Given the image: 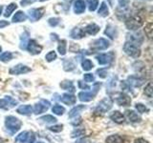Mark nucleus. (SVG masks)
<instances>
[{
    "label": "nucleus",
    "mask_w": 153,
    "mask_h": 143,
    "mask_svg": "<svg viewBox=\"0 0 153 143\" xmlns=\"http://www.w3.org/2000/svg\"><path fill=\"white\" fill-rule=\"evenodd\" d=\"M5 125H6L8 130L11 132V133H16V132L20 130L22 123L17 117L9 116L5 118Z\"/></svg>",
    "instance_id": "obj_1"
},
{
    "label": "nucleus",
    "mask_w": 153,
    "mask_h": 143,
    "mask_svg": "<svg viewBox=\"0 0 153 143\" xmlns=\"http://www.w3.org/2000/svg\"><path fill=\"white\" fill-rule=\"evenodd\" d=\"M143 24V20L141 16L139 15H132L128 17L126 21V26L128 30L136 31L138 29H140Z\"/></svg>",
    "instance_id": "obj_2"
},
{
    "label": "nucleus",
    "mask_w": 153,
    "mask_h": 143,
    "mask_svg": "<svg viewBox=\"0 0 153 143\" xmlns=\"http://www.w3.org/2000/svg\"><path fill=\"white\" fill-rule=\"evenodd\" d=\"M100 86H102V83H100V82H97V83L94 84L92 92H90V93L80 92L79 94V100H80V101H83V102L91 101V100H92L95 97V95L97 94V93L99 92Z\"/></svg>",
    "instance_id": "obj_3"
},
{
    "label": "nucleus",
    "mask_w": 153,
    "mask_h": 143,
    "mask_svg": "<svg viewBox=\"0 0 153 143\" xmlns=\"http://www.w3.org/2000/svg\"><path fill=\"white\" fill-rule=\"evenodd\" d=\"M113 106V100L110 97H105L102 101H100L97 107L95 109V113L97 114H104L108 112Z\"/></svg>",
    "instance_id": "obj_4"
},
{
    "label": "nucleus",
    "mask_w": 153,
    "mask_h": 143,
    "mask_svg": "<svg viewBox=\"0 0 153 143\" xmlns=\"http://www.w3.org/2000/svg\"><path fill=\"white\" fill-rule=\"evenodd\" d=\"M123 51L124 52L131 57H134V58H137V57L140 56L141 55V50L138 46L132 44L130 42H126V44L123 45Z\"/></svg>",
    "instance_id": "obj_5"
},
{
    "label": "nucleus",
    "mask_w": 153,
    "mask_h": 143,
    "mask_svg": "<svg viewBox=\"0 0 153 143\" xmlns=\"http://www.w3.org/2000/svg\"><path fill=\"white\" fill-rule=\"evenodd\" d=\"M36 140L35 133L32 132H22L16 137V142L20 143H33Z\"/></svg>",
    "instance_id": "obj_6"
},
{
    "label": "nucleus",
    "mask_w": 153,
    "mask_h": 143,
    "mask_svg": "<svg viewBox=\"0 0 153 143\" xmlns=\"http://www.w3.org/2000/svg\"><path fill=\"white\" fill-rule=\"evenodd\" d=\"M126 39L127 42H130L132 44L140 47L143 42V36L140 32H133L130 33V35H127Z\"/></svg>",
    "instance_id": "obj_7"
},
{
    "label": "nucleus",
    "mask_w": 153,
    "mask_h": 143,
    "mask_svg": "<svg viewBox=\"0 0 153 143\" xmlns=\"http://www.w3.org/2000/svg\"><path fill=\"white\" fill-rule=\"evenodd\" d=\"M29 72H31V69L29 68V67L23 65V64H17L16 66L12 67L9 71V73H10V74L18 75V74H23L29 73Z\"/></svg>",
    "instance_id": "obj_8"
},
{
    "label": "nucleus",
    "mask_w": 153,
    "mask_h": 143,
    "mask_svg": "<svg viewBox=\"0 0 153 143\" xmlns=\"http://www.w3.org/2000/svg\"><path fill=\"white\" fill-rule=\"evenodd\" d=\"M49 107H50V102L48 101V100L42 99L39 102L35 105V109H33V111H35L36 114H40L45 113L47 110L49 109Z\"/></svg>",
    "instance_id": "obj_9"
},
{
    "label": "nucleus",
    "mask_w": 153,
    "mask_h": 143,
    "mask_svg": "<svg viewBox=\"0 0 153 143\" xmlns=\"http://www.w3.org/2000/svg\"><path fill=\"white\" fill-rule=\"evenodd\" d=\"M109 46H110V42L107 39H105V38H99V39L95 40L93 42V45H92V47L97 51L106 50Z\"/></svg>",
    "instance_id": "obj_10"
},
{
    "label": "nucleus",
    "mask_w": 153,
    "mask_h": 143,
    "mask_svg": "<svg viewBox=\"0 0 153 143\" xmlns=\"http://www.w3.org/2000/svg\"><path fill=\"white\" fill-rule=\"evenodd\" d=\"M26 49L29 51V52L32 55H38L42 51V47L38 45L35 40H29L27 43Z\"/></svg>",
    "instance_id": "obj_11"
},
{
    "label": "nucleus",
    "mask_w": 153,
    "mask_h": 143,
    "mask_svg": "<svg viewBox=\"0 0 153 143\" xmlns=\"http://www.w3.org/2000/svg\"><path fill=\"white\" fill-rule=\"evenodd\" d=\"M43 13H44V9H32L29 11V18H30V20L35 22V21H37L38 19H40L43 15Z\"/></svg>",
    "instance_id": "obj_12"
},
{
    "label": "nucleus",
    "mask_w": 153,
    "mask_h": 143,
    "mask_svg": "<svg viewBox=\"0 0 153 143\" xmlns=\"http://www.w3.org/2000/svg\"><path fill=\"white\" fill-rule=\"evenodd\" d=\"M116 103L120 106H123V107H126L129 106L131 103V98L129 97V95H127L126 94H119V95L116 98Z\"/></svg>",
    "instance_id": "obj_13"
},
{
    "label": "nucleus",
    "mask_w": 153,
    "mask_h": 143,
    "mask_svg": "<svg viewBox=\"0 0 153 143\" xmlns=\"http://www.w3.org/2000/svg\"><path fill=\"white\" fill-rule=\"evenodd\" d=\"M126 82L128 83V85L130 86V87H140V86L143 83V79L141 78L140 76L138 75H130L128 76L127 80H126Z\"/></svg>",
    "instance_id": "obj_14"
},
{
    "label": "nucleus",
    "mask_w": 153,
    "mask_h": 143,
    "mask_svg": "<svg viewBox=\"0 0 153 143\" xmlns=\"http://www.w3.org/2000/svg\"><path fill=\"white\" fill-rule=\"evenodd\" d=\"M60 101L66 105H74L76 101V97L71 94H63L60 97Z\"/></svg>",
    "instance_id": "obj_15"
},
{
    "label": "nucleus",
    "mask_w": 153,
    "mask_h": 143,
    "mask_svg": "<svg viewBox=\"0 0 153 143\" xmlns=\"http://www.w3.org/2000/svg\"><path fill=\"white\" fill-rule=\"evenodd\" d=\"M109 117H110V119H111V120H113L114 122H116L118 124H121V123H123L124 122V116H123V114L121 112H119V111H114V112H112L111 114H110Z\"/></svg>",
    "instance_id": "obj_16"
},
{
    "label": "nucleus",
    "mask_w": 153,
    "mask_h": 143,
    "mask_svg": "<svg viewBox=\"0 0 153 143\" xmlns=\"http://www.w3.org/2000/svg\"><path fill=\"white\" fill-rule=\"evenodd\" d=\"M112 54H109V55H106V54H102V55H99L96 56V59L98 60L99 64L100 65H106V64H109L110 62L112 60V57H110Z\"/></svg>",
    "instance_id": "obj_17"
},
{
    "label": "nucleus",
    "mask_w": 153,
    "mask_h": 143,
    "mask_svg": "<svg viewBox=\"0 0 153 143\" xmlns=\"http://www.w3.org/2000/svg\"><path fill=\"white\" fill-rule=\"evenodd\" d=\"M85 2L83 0H76L74 3V12L76 14H80L85 11Z\"/></svg>",
    "instance_id": "obj_18"
},
{
    "label": "nucleus",
    "mask_w": 153,
    "mask_h": 143,
    "mask_svg": "<svg viewBox=\"0 0 153 143\" xmlns=\"http://www.w3.org/2000/svg\"><path fill=\"white\" fill-rule=\"evenodd\" d=\"M126 116L128 117V119L130 120L131 122H134V123H136V122H140L141 121V116H139V114L137 113H135L134 111H132V110H127V111L126 112Z\"/></svg>",
    "instance_id": "obj_19"
},
{
    "label": "nucleus",
    "mask_w": 153,
    "mask_h": 143,
    "mask_svg": "<svg viewBox=\"0 0 153 143\" xmlns=\"http://www.w3.org/2000/svg\"><path fill=\"white\" fill-rule=\"evenodd\" d=\"M85 36V32L80 28H75L71 32V37L74 39H80Z\"/></svg>",
    "instance_id": "obj_20"
},
{
    "label": "nucleus",
    "mask_w": 153,
    "mask_h": 143,
    "mask_svg": "<svg viewBox=\"0 0 153 143\" xmlns=\"http://www.w3.org/2000/svg\"><path fill=\"white\" fill-rule=\"evenodd\" d=\"M86 107L84 105H76V107H74L73 109L71 110L69 112V117L70 118H74V117H76V116H79V114L81 113V111H83Z\"/></svg>",
    "instance_id": "obj_21"
},
{
    "label": "nucleus",
    "mask_w": 153,
    "mask_h": 143,
    "mask_svg": "<svg viewBox=\"0 0 153 143\" xmlns=\"http://www.w3.org/2000/svg\"><path fill=\"white\" fill-rule=\"evenodd\" d=\"M85 32L91 35H95L100 32V27L98 25H96L95 23H91L85 27Z\"/></svg>",
    "instance_id": "obj_22"
},
{
    "label": "nucleus",
    "mask_w": 153,
    "mask_h": 143,
    "mask_svg": "<svg viewBox=\"0 0 153 143\" xmlns=\"http://www.w3.org/2000/svg\"><path fill=\"white\" fill-rule=\"evenodd\" d=\"M59 86L61 87V89L66 90V91H69L70 93H74L75 91H76L75 86H74L73 82H72V81H69V80L62 81Z\"/></svg>",
    "instance_id": "obj_23"
},
{
    "label": "nucleus",
    "mask_w": 153,
    "mask_h": 143,
    "mask_svg": "<svg viewBox=\"0 0 153 143\" xmlns=\"http://www.w3.org/2000/svg\"><path fill=\"white\" fill-rule=\"evenodd\" d=\"M17 113L24 116H29L33 113V107L31 105H22L17 109Z\"/></svg>",
    "instance_id": "obj_24"
},
{
    "label": "nucleus",
    "mask_w": 153,
    "mask_h": 143,
    "mask_svg": "<svg viewBox=\"0 0 153 143\" xmlns=\"http://www.w3.org/2000/svg\"><path fill=\"white\" fill-rule=\"evenodd\" d=\"M27 19V15L23 12L18 11L13 17V22L14 23H18V22H23Z\"/></svg>",
    "instance_id": "obj_25"
},
{
    "label": "nucleus",
    "mask_w": 153,
    "mask_h": 143,
    "mask_svg": "<svg viewBox=\"0 0 153 143\" xmlns=\"http://www.w3.org/2000/svg\"><path fill=\"white\" fill-rule=\"evenodd\" d=\"M104 33L107 35V36H109L111 39H114V38H116L117 36V30H116V28L113 27L112 25H107Z\"/></svg>",
    "instance_id": "obj_26"
},
{
    "label": "nucleus",
    "mask_w": 153,
    "mask_h": 143,
    "mask_svg": "<svg viewBox=\"0 0 153 143\" xmlns=\"http://www.w3.org/2000/svg\"><path fill=\"white\" fill-rule=\"evenodd\" d=\"M105 141H106V143H123V137L118 135H113L108 136Z\"/></svg>",
    "instance_id": "obj_27"
},
{
    "label": "nucleus",
    "mask_w": 153,
    "mask_h": 143,
    "mask_svg": "<svg viewBox=\"0 0 153 143\" xmlns=\"http://www.w3.org/2000/svg\"><path fill=\"white\" fill-rule=\"evenodd\" d=\"M99 14L100 16H107L108 14H109V11H108V7H107V5L105 2H102V4H100V9H99Z\"/></svg>",
    "instance_id": "obj_28"
},
{
    "label": "nucleus",
    "mask_w": 153,
    "mask_h": 143,
    "mask_svg": "<svg viewBox=\"0 0 153 143\" xmlns=\"http://www.w3.org/2000/svg\"><path fill=\"white\" fill-rule=\"evenodd\" d=\"M63 68L66 72H71L76 68L75 63L72 60H64L63 62Z\"/></svg>",
    "instance_id": "obj_29"
},
{
    "label": "nucleus",
    "mask_w": 153,
    "mask_h": 143,
    "mask_svg": "<svg viewBox=\"0 0 153 143\" xmlns=\"http://www.w3.org/2000/svg\"><path fill=\"white\" fill-rule=\"evenodd\" d=\"M17 8V5L16 4V3H11L9 5V6L6 8V12H5V13H4V16L5 17H9L11 14L13 13V11L16 10Z\"/></svg>",
    "instance_id": "obj_30"
},
{
    "label": "nucleus",
    "mask_w": 153,
    "mask_h": 143,
    "mask_svg": "<svg viewBox=\"0 0 153 143\" xmlns=\"http://www.w3.org/2000/svg\"><path fill=\"white\" fill-rule=\"evenodd\" d=\"M52 112L55 114H57V116H62L65 113V108L60 106V105H55L54 107L52 108Z\"/></svg>",
    "instance_id": "obj_31"
},
{
    "label": "nucleus",
    "mask_w": 153,
    "mask_h": 143,
    "mask_svg": "<svg viewBox=\"0 0 153 143\" xmlns=\"http://www.w3.org/2000/svg\"><path fill=\"white\" fill-rule=\"evenodd\" d=\"M81 66H82V69L84 71H90L94 67L92 61L89 59H84L82 62H81Z\"/></svg>",
    "instance_id": "obj_32"
},
{
    "label": "nucleus",
    "mask_w": 153,
    "mask_h": 143,
    "mask_svg": "<svg viewBox=\"0 0 153 143\" xmlns=\"http://www.w3.org/2000/svg\"><path fill=\"white\" fill-rule=\"evenodd\" d=\"M11 59H13V55L11 52H5L0 55V60L3 62H8Z\"/></svg>",
    "instance_id": "obj_33"
},
{
    "label": "nucleus",
    "mask_w": 153,
    "mask_h": 143,
    "mask_svg": "<svg viewBox=\"0 0 153 143\" xmlns=\"http://www.w3.org/2000/svg\"><path fill=\"white\" fill-rule=\"evenodd\" d=\"M57 51L61 55H64L66 54V41L65 40H61L59 44V47H57Z\"/></svg>",
    "instance_id": "obj_34"
},
{
    "label": "nucleus",
    "mask_w": 153,
    "mask_h": 143,
    "mask_svg": "<svg viewBox=\"0 0 153 143\" xmlns=\"http://www.w3.org/2000/svg\"><path fill=\"white\" fill-rule=\"evenodd\" d=\"M39 120H42L46 123H55L56 121V118L53 116H50V114H47V116H44L39 118Z\"/></svg>",
    "instance_id": "obj_35"
},
{
    "label": "nucleus",
    "mask_w": 153,
    "mask_h": 143,
    "mask_svg": "<svg viewBox=\"0 0 153 143\" xmlns=\"http://www.w3.org/2000/svg\"><path fill=\"white\" fill-rule=\"evenodd\" d=\"M135 108L136 110L139 112V113H141V114H143V113H146V112H148V108L146 106V105H143L142 103H137L135 105Z\"/></svg>",
    "instance_id": "obj_36"
},
{
    "label": "nucleus",
    "mask_w": 153,
    "mask_h": 143,
    "mask_svg": "<svg viewBox=\"0 0 153 143\" xmlns=\"http://www.w3.org/2000/svg\"><path fill=\"white\" fill-rule=\"evenodd\" d=\"M98 5H99L98 0H88V7L91 12H94L97 9Z\"/></svg>",
    "instance_id": "obj_37"
},
{
    "label": "nucleus",
    "mask_w": 153,
    "mask_h": 143,
    "mask_svg": "<svg viewBox=\"0 0 153 143\" xmlns=\"http://www.w3.org/2000/svg\"><path fill=\"white\" fill-rule=\"evenodd\" d=\"M56 58V54L55 51H51L45 55V59L48 62H52L53 60H55Z\"/></svg>",
    "instance_id": "obj_38"
},
{
    "label": "nucleus",
    "mask_w": 153,
    "mask_h": 143,
    "mask_svg": "<svg viewBox=\"0 0 153 143\" xmlns=\"http://www.w3.org/2000/svg\"><path fill=\"white\" fill-rule=\"evenodd\" d=\"M145 94L146 95H147L148 97L151 98L152 97V94H153V90H152V84L151 83H148L147 86L145 89Z\"/></svg>",
    "instance_id": "obj_39"
},
{
    "label": "nucleus",
    "mask_w": 153,
    "mask_h": 143,
    "mask_svg": "<svg viewBox=\"0 0 153 143\" xmlns=\"http://www.w3.org/2000/svg\"><path fill=\"white\" fill-rule=\"evenodd\" d=\"M9 106L11 107L7 98L0 99V109H9Z\"/></svg>",
    "instance_id": "obj_40"
},
{
    "label": "nucleus",
    "mask_w": 153,
    "mask_h": 143,
    "mask_svg": "<svg viewBox=\"0 0 153 143\" xmlns=\"http://www.w3.org/2000/svg\"><path fill=\"white\" fill-rule=\"evenodd\" d=\"M83 133H84V130H82V129H76V130H75L73 133H72L71 136H72V137L80 136H82Z\"/></svg>",
    "instance_id": "obj_41"
},
{
    "label": "nucleus",
    "mask_w": 153,
    "mask_h": 143,
    "mask_svg": "<svg viewBox=\"0 0 153 143\" xmlns=\"http://www.w3.org/2000/svg\"><path fill=\"white\" fill-rule=\"evenodd\" d=\"M83 79H84L85 82H93V81L95 80V77L92 74H85L83 75Z\"/></svg>",
    "instance_id": "obj_42"
},
{
    "label": "nucleus",
    "mask_w": 153,
    "mask_h": 143,
    "mask_svg": "<svg viewBox=\"0 0 153 143\" xmlns=\"http://www.w3.org/2000/svg\"><path fill=\"white\" fill-rule=\"evenodd\" d=\"M97 74L100 78H105L107 76V71L105 69H99L97 71Z\"/></svg>",
    "instance_id": "obj_43"
},
{
    "label": "nucleus",
    "mask_w": 153,
    "mask_h": 143,
    "mask_svg": "<svg viewBox=\"0 0 153 143\" xmlns=\"http://www.w3.org/2000/svg\"><path fill=\"white\" fill-rule=\"evenodd\" d=\"M48 23H49L50 26L56 27L57 24L59 23V18H56V17H53V18H50L49 20H48Z\"/></svg>",
    "instance_id": "obj_44"
},
{
    "label": "nucleus",
    "mask_w": 153,
    "mask_h": 143,
    "mask_svg": "<svg viewBox=\"0 0 153 143\" xmlns=\"http://www.w3.org/2000/svg\"><path fill=\"white\" fill-rule=\"evenodd\" d=\"M62 125H55V126H51L49 127V130L52 131V132H54V133H59L62 131Z\"/></svg>",
    "instance_id": "obj_45"
},
{
    "label": "nucleus",
    "mask_w": 153,
    "mask_h": 143,
    "mask_svg": "<svg viewBox=\"0 0 153 143\" xmlns=\"http://www.w3.org/2000/svg\"><path fill=\"white\" fill-rule=\"evenodd\" d=\"M121 88L123 91H131V87L128 85V83L126 82V81H122L121 83Z\"/></svg>",
    "instance_id": "obj_46"
},
{
    "label": "nucleus",
    "mask_w": 153,
    "mask_h": 143,
    "mask_svg": "<svg viewBox=\"0 0 153 143\" xmlns=\"http://www.w3.org/2000/svg\"><path fill=\"white\" fill-rule=\"evenodd\" d=\"M146 35H147V36L148 37H151V35H152V24L151 23H149V24H148V25L146 27Z\"/></svg>",
    "instance_id": "obj_47"
},
{
    "label": "nucleus",
    "mask_w": 153,
    "mask_h": 143,
    "mask_svg": "<svg viewBox=\"0 0 153 143\" xmlns=\"http://www.w3.org/2000/svg\"><path fill=\"white\" fill-rule=\"evenodd\" d=\"M36 1V0H21L20 4L22 5V6H28V5L35 3Z\"/></svg>",
    "instance_id": "obj_48"
},
{
    "label": "nucleus",
    "mask_w": 153,
    "mask_h": 143,
    "mask_svg": "<svg viewBox=\"0 0 153 143\" xmlns=\"http://www.w3.org/2000/svg\"><path fill=\"white\" fill-rule=\"evenodd\" d=\"M79 87L80 88V89H82V90H89L90 89V87L87 85V84H85V83H83L82 81H79Z\"/></svg>",
    "instance_id": "obj_49"
},
{
    "label": "nucleus",
    "mask_w": 153,
    "mask_h": 143,
    "mask_svg": "<svg viewBox=\"0 0 153 143\" xmlns=\"http://www.w3.org/2000/svg\"><path fill=\"white\" fill-rule=\"evenodd\" d=\"M9 26V22L6 20H0V28H5Z\"/></svg>",
    "instance_id": "obj_50"
},
{
    "label": "nucleus",
    "mask_w": 153,
    "mask_h": 143,
    "mask_svg": "<svg viewBox=\"0 0 153 143\" xmlns=\"http://www.w3.org/2000/svg\"><path fill=\"white\" fill-rule=\"evenodd\" d=\"M76 143H88V140L86 138H80V139L76 140Z\"/></svg>",
    "instance_id": "obj_51"
},
{
    "label": "nucleus",
    "mask_w": 153,
    "mask_h": 143,
    "mask_svg": "<svg viewBox=\"0 0 153 143\" xmlns=\"http://www.w3.org/2000/svg\"><path fill=\"white\" fill-rule=\"evenodd\" d=\"M134 143H148L146 140H145V139H143V138H138V139H136L135 140V142Z\"/></svg>",
    "instance_id": "obj_52"
},
{
    "label": "nucleus",
    "mask_w": 153,
    "mask_h": 143,
    "mask_svg": "<svg viewBox=\"0 0 153 143\" xmlns=\"http://www.w3.org/2000/svg\"><path fill=\"white\" fill-rule=\"evenodd\" d=\"M0 143H5L4 139H3V138H2L1 136H0Z\"/></svg>",
    "instance_id": "obj_53"
},
{
    "label": "nucleus",
    "mask_w": 153,
    "mask_h": 143,
    "mask_svg": "<svg viewBox=\"0 0 153 143\" xmlns=\"http://www.w3.org/2000/svg\"><path fill=\"white\" fill-rule=\"evenodd\" d=\"M2 11H3V7H2V6H0V15H1Z\"/></svg>",
    "instance_id": "obj_54"
},
{
    "label": "nucleus",
    "mask_w": 153,
    "mask_h": 143,
    "mask_svg": "<svg viewBox=\"0 0 153 143\" xmlns=\"http://www.w3.org/2000/svg\"><path fill=\"white\" fill-rule=\"evenodd\" d=\"M39 1H41V2H43V1H46V0H39Z\"/></svg>",
    "instance_id": "obj_55"
},
{
    "label": "nucleus",
    "mask_w": 153,
    "mask_h": 143,
    "mask_svg": "<svg viewBox=\"0 0 153 143\" xmlns=\"http://www.w3.org/2000/svg\"><path fill=\"white\" fill-rule=\"evenodd\" d=\"M37 143H44V142H41V141H39V142H37Z\"/></svg>",
    "instance_id": "obj_56"
},
{
    "label": "nucleus",
    "mask_w": 153,
    "mask_h": 143,
    "mask_svg": "<svg viewBox=\"0 0 153 143\" xmlns=\"http://www.w3.org/2000/svg\"><path fill=\"white\" fill-rule=\"evenodd\" d=\"M0 52H1V47H0Z\"/></svg>",
    "instance_id": "obj_57"
}]
</instances>
